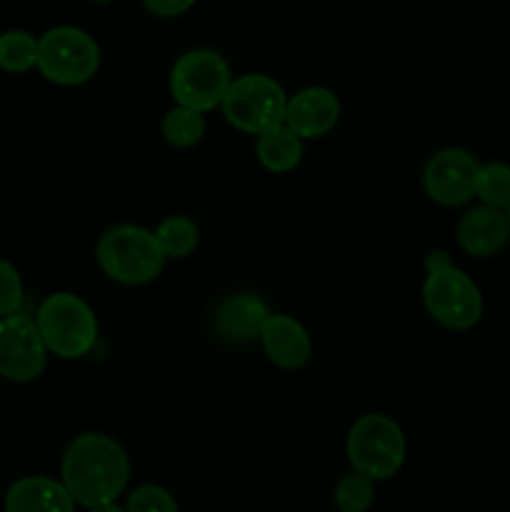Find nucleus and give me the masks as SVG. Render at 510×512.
Instances as JSON below:
<instances>
[{"instance_id":"nucleus-7","label":"nucleus","mask_w":510,"mask_h":512,"mask_svg":"<svg viewBox=\"0 0 510 512\" xmlns=\"http://www.w3.org/2000/svg\"><path fill=\"white\" fill-rule=\"evenodd\" d=\"M423 305L440 328L453 333L475 328L485 308L478 283L453 263L425 273Z\"/></svg>"},{"instance_id":"nucleus-27","label":"nucleus","mask_w":510,"mask_h":512,"mask_svg":"<svg viewBox=\"0 0 510 512\" xmlns=\"http://www.w3.org/2000/svg\"><path fill=\"white\" fill-rule=\"evenodd\" d=\"M505 215H508V223H510V208H508V210H505Z\"/></svg>"},{"instance_id":"nucleus-20","label":"nucleus","mask_w":510,"mask_h":512,"mask_svg":"<svg viewBox=\"0 0 510 512\" xmlns=\"http://www.w3.org/2000/svg\"><path fill=\"white\" fill-rule=\"evenodd\" d=\"M475 198L490 208H510V165L508 163H480Z\"/></svg>"},{"instance_id":"nucleus-8","label":"nucleus","mask_w":510,"mask_h":512,"mask_svg":"<svg viewBox=\"0 0 510 512\" xmlns=\"http://www.w3.org/2000/svg\"><path fill=\"white\" fill-rule=\"evenodd\" d=\"M233 83L230 65L218 50L193 48L180 55L170 68V95L175 103L188 105V108L210 113L220 108L225 93Z\"/></svg>"},{"instance_id":"nucleus-11","label":"nucleus","mask_w":510,"mask_h":512,"mask_svg":"<svg viewBox=\"0 0 510 512\" xmlns=\"http://www.w3.org/2000/svg\"><path fill=\"white\" fill-rule=\"evenodd\" d=\"M270 310L258 293L238 290L225 295L213 313V328L220 340L230 345H248L260 340Z\"/></svg>"},{"instance_id":"nucleus-21","label":"nucleus","mask_w":510,"mask_h":512,"mask_svg":"<svg viewBox=\"0 0 510 512\" xmlns=\"http://www.w3.org/2000/svg\"><path fill=\"white\" fill-rule=\"evenodd\" d=\"M375 500V480L368 475L345 473L343 478L335 483L333 488V503L335 508L343 512H365Z\"/></svg>"},{"instance_id":"nucleus-16","label":"nucleus","mask_w":510,"mask_h":512,"mask_svg":"<svg viewBox=\"0 0 510 512\" xmlns=\"http://www.w3.org/2000/svg\"><path fill=\"white\" fill-rule=\"evenodd\" d=\"M255 158L268 173H293L303 160V138L285 123L255 135Z\"/></svg>"},{"instance_id":"nucleus-10","label":"nucleus","mask_w":510,"mask_h":512,"mask_svg":"<svg viewBox=\"0 0 510 512\" xmlns=\"http://www.w3.org/2000/svg\"><path fill=\"white\" fill-rule=\"evenodd\" d=\"M480 160L465 148H440L423 168V190L443 208H460L475 198Z\"/></svg>"},{"instance_id":"nucleus-23","label":"nucleus","mask_w":510,"mask_h":512,"mask_svg":"<svg viewBox=\"0 0 510 512\" xmlns=\"http://www.w3.org/2000/svg\"><path fill=\"white\" fill-rule=\"evenodd\" d=\"M23 278L10 260L0 258V318L20 313L23 308Z\"/></svg>"},{"instance_id":"nucleus-26","label":"nucleus","mask_w":510,"mask_h":512,"mask_svg":"<svg viewBox=\"0 0 510 512\" xmlns=\"http://www.w3.org/2000/svg\"><path fill=\"white\" fill-rule=\"evenodd\" d=\"M93 3H100V5H103V3H110V0H93Z\"/></svg>"},{"instance_id":"nucleus-17","label":"nucleus","mask_w":510,"mask_h":512,"mask_svg":"<svg viewBox=\"0 0 510 512\" xmlns=\"http://www.w3.org/2000/svg\"><path fill=\"white\" fill-rule=\"evenodd\" d=\"M160 133H163L165 143H168L170 148H195L205 135V113L188 108V105L175 103L173 108L163 115Z\"/></svg>"},{"instance_id":"nucleus-3","label":"nucleus","mask_w":510,"mask_h":512,"mask_svg":"<svg viewBox=\"0 0 510 512\" xmlns=\"http://www.w3.org/2000/svg\"><path fill=\"white\" fill-rule=\"evenodd\" d=\"M35 323L50 355L60 360L85 358L98 343L95 310L75 293H50L38 305Z\"/></svg>"},{"instance_id":"nucleus-4","label":"nucleus","mask_w":510,"mask_h":512,"mask_svg":"<svg viewBox=\"0 0 510 512\" xmlns=\"http://www.w3.org/2000/svg\"><path fill=\"white\" fill-rule=\"evenodd\" d=\"M345 453H348L350 468L380 483L400 473L408 443H405L403 428L390 415L365 413L350 425Z\"/></svg>"},{"instance_id":"nucleus-12","label":"nucleus","mask_w":510,"mask_h":512,"mask_svg":"<svg viewBox=\"0 0 510 512\" xmlns=\"http://www.w3.org/2000/svg\"><path fill=\"white\" fill-rule=\"evenodd\" d=\"M340 120L338 95L323 85H308L288 98L285 125L303 140L325 138Z\"/></svg>"},{"instance_id":"nucleus-13","label":"nucleus","mask_w":510,"mask_h":512,"mask_svg":"<svg viewBox=\"0 0 510 512\" xmlns=\"http://www.w3.org/2000/svg\"><path fill=\"white\" fill-rule=\"evenodd\" d=\"M263 353L275 368L300 370L313 358V340L300 320L285 313H270L260 333Z\"/></svg>"},{"instance_id":"nucleus-14","label":"nucleus","mask_w":510,"mask_h":512,"mask_svg":"<svg viewBox=\"0 0 510 512\" xmlns=\"http://www.w3.org/2000/svg\"><path fill=\"white\" fill-rule=\"evenodd\" d=\"M455 238L460 248L473 258H493L510 243L508 215L505 210L480 203L478 208H470L468 213L460 215Z\"/></svg>"},{"instance_id":"nucleus-1","label":"nucleus","mask_w":510,"mask_h":512,"mask_svg":"<svg viewBox=\"0 0 510 512\" xmlns=\"http://www.w3.org/2000/svg\"><path fill=\"white\" fill-rule=\"evenodd\" d=\"M60 480L78 508L118 510V498L128 493L130 485V458L110 435L80 433L65 448Z\"/></svg>"},{"instance_id":"nucleus-18","label":"nucleus","mask_w":510,"mask_h":512,"mask_svg":"<svg viewBox=\"0 0 510 512\" xmlns=\"http://www.w3.org/2000/svg\"><path fill=\"white\" fill-rule=\"evenodd\" d=\"M155 238H158L160 248H163L168 260H183L198 250L200 245V228L193 218L188 215H168L160 220L155 228Z\"/></svg>"},{"instance_id":"nucleus-22","label":"nucleus","mask_w":510,"mask_h":512,"mask_svg":"<svg viewBox=\"0 0 510 512\" xmlns=\"http://www.w3.org/2000/svg\"><path fill=\"white\" fill-rule=\"evenodd\" d=\"M128 512H175L178 510V500L170 493L168 488L155 483L138 485L133 493H128V503H125Z\"/></svg>"},{"instance_id":"nucleus-5","label":"nucleus","mask_w":510,"mask_h":512,"mask_svg":"<svg viewBox=\"0 0 510 512\" xmlns=\"http://www.w3.org/2000/svg\"><path fill=\"white\" fill-rule=\"evenodd\" d=\"M38 73L63 88L93 80L100 70L98 40L75 25H58L38 38Z\"/></svg>"},{"instance_id":"nucleus-24","label":"nucleus","mask_w":510,"mask_h":512,"mask_svg":"<svg viewBox=\"0 0 510 512\" xmlns=\"http://www.w3.org/2000/svg\"><path fill=\"white\" fill-rule=\"evenodd\" d=\"M195 3H198V0H143L145 10H148L150 15L165 20L180 18V15L188 13Z\"/></svg>"},{"instance_id":"nucleus-15","label":"nucleus","mask_w":510,"mask_h":512,"mask_svg":"<svg viewBox=\"0 0 510 512\" xmlns=\"http://www.w3.org/2000/svg\"><path fill=\"white\" fill-rule=\"evenodd\" d=\"M8 512H70L75 510L73 495L63 485V480L28 475L15 480L3 500Z\"/></svg>"},{"instance_id":"nucleus-9","label":"nucleus","mask_w":510,"mask_h":512,"mask_svg":"<svg viewBox=\"0 0 510 512\" xmlns=\"http://www.w3.org/2000/svg\"><path fill=\"white\" fill-rule=\"evenodd\" d=\"M48 345L35 318L13 313L0 318V378L10 383H33L45 373Z\"/></svg>"},{"instance_id":"nucleus-25","label":"nucleus","mask_w":510,"mask_h":512,"mask_svg":"<svg viewBox=\"0 0 510 512\" xmlns=\"http://www.w3.org/2000/svg\"><path fill=\"white\" fill-rule=\"evenodd\" d=\"M450 263H453V260H450V255L445 253V250H430V253L425 255V273H428V270H438Z\"/></svg>"},{"instance_id":"nucleus-6","label":"nucleus","mask_w":510,"mask_h":512,"mask_svg":"<svg viewBox=\"0 0 510 512\" xmlns=\"http://www.w3.org/2000/svg\"><path fill=\"white\" fill-rule=\"evenodd\" d=\"M288 93L275 78L265 73H243L233 78L220 110L235 130L260 135L285 123Z\"/></svg>"},{"instance_id":"nucleus-2","label":"nucleus","mask_w":510,"mask_h":512,"mask_svg":"<svg viewBox=\"0 0 510 512\" xmlns=\"http://www.w3.org/2000/svg\"><path fill=\"white\" fill-rule=\"evenodd\" d=\"M95 263L105 278L120 285H148L160 278L165 258L155 230L123 223L105 230L95 243Z\"/></svg>"},{"instance_id":"nucleus-19","label":"nucleus","mask_w":510,"mask_h":512,"mask_svg":"<svg viewBox=\"0 0 510 512\" xmlns=\"http://www.w3.org/2000/svg\"><path fill=\"white\" fill-rule=\"evenodd\" d=\"M38 65V38L28 30H5L0 33V70L5 73H28Z\"/></svg>"}]
</instances>
